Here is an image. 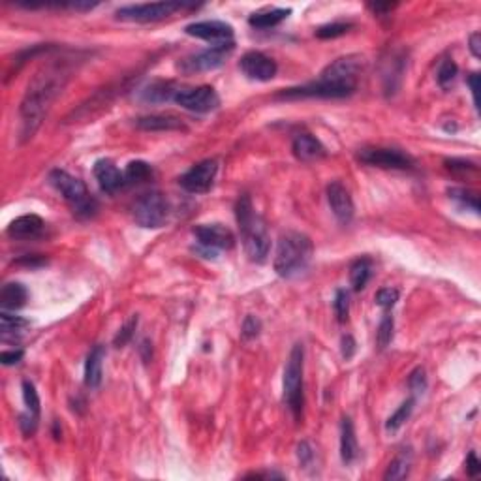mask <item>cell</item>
Instances as JSON below:
<instances>
[{
    "label": "cell",
    "instance_id": "cell-48",
    "mask_svg": "<svg viewBox=\"0 0 481 481\" xmlns=\"http://www.w3.org/2000/svg\"><path fill=\"white\" fill-rule=\"evenodd\" d=\"M66 6L71 8V10H79V12H89V10L98 6V2H70Z\"/></svg>",
    "mask_w": 481,
    "mask_h": 481
},
{
    "label": "cell",
    "instance_id": "cell-33",
    "mask_svg": "<svg viewBox=\"0 0 481 481\" xmlns=\"http://www.w3.org/2000/svg\"><path fill=\"white\" fill-rule=\"evenodd\" d=\"M457 64H455L452 59L444 60V62L440 64L438 74H436V79H438L440 87H442V89H447V87L455 81V78H457Z\"/></svg>",
    "mask_w": 481,
    "mask_h": 481
},
{
    "label": "cell",
    "instance_id": "cell-11",
    "mask_svg": "<svg viewBox=\"0 0 481 481\" xmlns=\"http://www.w3.org/2000/svg\"><path fill=\"white\" fill-rule=\"evenodd\" d=\"M175 102L183 109H188L192 113H211L220 106V98L216 90L209 85L192 87V89H181L175 95Z\"/></svg>",
    "mask_w": 481,
    "mask_h": 481
},
{
    "label": "cell",
    "instance_id": "cell-49",
    "mask_svg": "<svg viewBox=\"0 0 481 481\" xmlns=\"http://www.w3.org/2000/svg\"><path fill=\"white\" fill-rule=\"evenodd\" d=\"M470 83V90H472V96H474V104L477 107V83H480V76L477 74H472L468 79Z\"/></svg>",
    "mask_w": 481,
    "mask_h": 481
},
{
    "label": "cell",
    "instance_id": "cell-17",
    "mask_svg": "<svg viewBox=\"0 0 481 481\" xmlns=\"http://www.w3.org/2000/svg\"><path fill=\"white\" fill-rule=\"evenodd\" d=\"M43 232H46V222L38 214H23L8 226V235L19 241L42 237Z\"/></svg>",
    "mask_w": 481,
    "mask_h": 481
},
{
    "label": "cell",
    "instance_id": "cell-16",
    "mask_svg": "<svg viewBox=\"0 0 481 481\" xmlns=\"http://www.w3.org/2000/svg\"><path fill=\"white\" fill-rule=\"evenodd\" d=\"M184 32L213 43L233 42V27L224 21H197V23L188 25Z\"/></svg>",
    "mask_w": 481,
    "mask_h": 481
},
{
    "label": "cell",
    "instance_id": "cell-37",
    "mask_svg": "<svg viewBox=\"0 0 481 481\" xmlns=\"http://www.w3.org/2000/svg\"><path fill=\"white\" fill-rule=\"evenodd\" d=\"M408 387L414 393V397H419V395L427 391V372H425V368L419 367L412 372L410 378H408Z\"/></svg>",
    "mask_w": 481,
    "mask_h": 481
},
{
    "label": "cell",
    "instance_id": "cell-39",
    "mask_svg": "<svg viewBox=\"0 0 481 481\" xmlns=\"http://www.w3.org/2000/svg\"><path fill=\"white\" fill-rule=\"evenodd\" d=\"M376 305H380L382 309H393L398 301V290L395 288H382L376 293Z\"/></svg>",
    "mask_w": 481,
    "mask_h": 481
},
{
    "label": "cell",
    "instance_id": "cell-31",
    "mask_svg": "<svg viewBox=\"0 0 481 481\" xmlns=\"http://www.w3.org/2000/svg\"><path fill=\"white\" fill-rule=\"evenodd\" d=\"M447 194H449V197H452L453 202H457L461 207L470 209V211H474L475 214L480 213V197H477L475 192L466 190V188H449Z\"/></svg>",
    "mask_w": 481,
    "mask_h": 481
},
{
    "label": "cell",
    "instance_id": "cell-43",
    "mask_svg": "<svg viewBox=\"0 0 481 481\" xmlns=\"http://www.w3.org/2000/svg\"><path fill=\"white\" fill-rule=\"evenodd\" d=\"M298 457H299V463L303 464V466H309V464L312 463L314 452H312V447H310L307 442H301V444L298 446Z\"/></svg>",
    "mask_w": 481,
    "mask_h": 481
},
{
    "label": "cell",
    "instance_id": "cell-4",
    "mask_svg": "<svg viewBox=\"0 0 481 481\" xmlns=\"http://www.w3.org/2000/svg\"><path fill=\"white\" fill-rule=\"evenodd\" d=\"M49 183L66 202L78 218H92L98 211V202L90 196L81 179L74 177L64 169H53L49 173Z\"/></svg>",
    "mask_w": 481,
    "mask_h": 481
},
{
    "label": "cell",
    "instance_id": "cell-30",
    "mask_svg": "<svg viewBox=\"0 0 481 481\" xmlns=\"http://www.w3.org/2000/svg\"><path fill=\"white\" fill-rule=\"evenodd\" d=\"M414 404H416V397L404 400V403L398 406L397 410H395V414L387 419V423H386L387 433H395V431H398V428L403 427L404 423L408 421V417L412 416V410H414Z\"/></svg>",
    "mask_w": 481,
    "mask_h": 481
},
{
    "label": "cell",
    "instance_id": "cell-3",
    "mask_svg": "<svg viewBox=\"0 0 481 481\" xmlns=\"http://www.w3.org/2000/svg\"><path fill=\"white\" fill-rule=\"evenodd\" d=\"M314 254V246L309 235L301 232H286L280 235L274 254V271L284 279L307 271Z\"/></svg>",
    "mask_w": 481,
    "mask_h": 481
},
{
    "label": "cell",
    "instance_id": "cell-26",
    "mask_svg": "<svg viewBox=\"0 0 481 481\" xmlns=\"http://www.w3.org/2000/svg\"><path fill=\"white\" fill-rule=\"evenodd\" d=\"M412 466V453L403 449L398 453L397 457L393 459L389 466H387L386 474H384V480L386 481H395V480H404L406 475L410 474Z\"/></svg>",
    "mask_w": 481,
    "mask_h": 481
},
{
    "label": "cell",
    "instance_id": "cell-32",
    "mask_svg": "<svg viewBox=\"0 0 481 481\" xmlns=\"http://www.w3.org/2000/svg\"><path fill=\"white\" fill-rule=\"evenodd\" d=\"M21 389H23V403L25 406H27V412L40 417V397H38V391H36L34 384L29 380H25Z\"/></svg>",
    "mask_w": 481,
    "mask_h": 481
},
{
    "label": "cell",
    "instance_id": "cell-29",
    "mask_svg": "<svg viewBox=\"0 0 481 481\" xmlns=\"http://www.w3.org/2000/svg\"><path fill=\"white\" fill-rule=\"evenodd\" d=\"M370 273H372V267H370V260L367 258H361L354 262L350 269V282L354 286V290L361 291L365 286H367L368 279H370Z\"/></svg>",
    "mask_w": 481,
    "mask_h": 481
},
{
    "label": "cell",
    "instance_id": "cell-5",
    "mask_svg": "<svg viewBox=\"0 0 481 481\" xmlns=\"http://www.w3.org/2000/svg\"><path fill=\"white\" fill-rule=\"evenodd\" d=\"M303 372H305V348L303 344H295L291 348L290 357L284 368V403L290 408L295 419H301L305 406L303 391Z\"/></svg>",
    "mask_w": 481,
    "mask_h": 481
},
{
    "label": "cell",
    "instance_id": "cell-41",
    "mask_svg": "<svg viewBox=\"0 0 481 481\" xmlns=\"http://www.w3.org/2000/svg\"><path fill=\"white\" fill-rule=\"evenodd\" d=\"M446 167L455 175H466V173L475 172V164L470 160H464V158H452V160H446Z\"/></svg>",
    "mask_w": 481,
    "mask_h": 481
},
{
    "label": "cell",
    "instance_id": "cell-28",
    "mask_svg": "<svg viewBox=\"0 0 481 481\" xmlns=\"http://www.w3.org/2000/svg\"><path fill=\"white\" fill-rule=\"evenodd\" d=\"M153 177V167L143 160L130 162L125 169V183L126 184H139L149 181Z\"/></svg>",
    "mask_w": 481,
    "mask_h": 481
},
{
    "label": "cell",
    "instance_id": "cell-38",
    "mask_svg": "<svg viewBox=\"0 0 481 481\" xmlns=\"http://www.w3.org/2000/svg\"><path fill=\"white\" fill-rule=\"evenodd\" d=\"M136 327H137V316H134V318L126 321L125 326H123L119 329V333L115 335L113 344L117 346V348H123V346L128 344L132 337H134V331H136Z\"/></svg>",
    "mask_w": 481,
    "mask_h": 481
},
{
    "label": "cell",
    "instance_id": "cell-1",
    "mask_svg": "<svg viewBox=\"0 0 481 481\" xmlns=\"http://www.w3.org/2000/svg\"><path fill=\"white\" fill-rule=\"evenodd\" d=\"M70 66L66 60H55L51 64L43 66L36 74L27 87L21 107H19V119H21V141H27L34 136L36 130L42 125L43 117L48 115L49 107L62 92L66 81L70 79Z\"/></svg>",
    "mask_w": 481,
    "mask_h": 481
},
{
    "label": "cell",
    "instance_id": "cell-23",
    "mask_svg": "<svg viewBox=\"0 0 481 481\" xmlns=\"http://www.w3.org/2000/svg\"><path fill=\"white\" fill-rule=\"evenodd\" d=\"M179 87L173 81H153L141 90V100L147 104H164V102L175 100Z\"/></svg>",
    "mask_w": 481,
    "mask_h": 481
},
{
    "label": "cell",
    "instance_id": "cell-46",
    "mask_svg": "<svg viewBox=\"0 0 481 481\" xmlns=\"http://www.w3.org/2000/svg\"><path fill=\"white\" fill-rule=\"evenodd\" d=\"M354 354H356V340L350 335H346V337H342V357L348 361L354 357Z\"/></svg>",
    "mask_w": 481,
    "mask_h": 481
},
{
    "label": "cell",
    "instance_id": "cell-9",
    "mask_svg": "<svg viewBox=\"0 0 481 481\" xmlns=\"http://www.w3.org/2000/svg\"><path fill=\"white\" fill-rule=\"evenodd\" d=\"M356 92L354 87L335 83L329 79L321 78L314 83L301 85V87H291L277 95L279 100H301V98H346Z\"/></svg>",
    "mask_w": 481,
    "mask_h": 481
},
{
    "label": "cell",
    "instance_id": "cell-21",
    "mask_svg": "<svg viewBox=\"0 0 481 481\" xmlns=\"http://www.w3.org/2000/svg\"><path fill=\"white\" fill-rule=\"evenodd\" d=\"M104 357H106V350L100 344L95 346L89 351V356H87V361H85V386L90 387V389L100 387L102 376H104V370H102Z\"/></svg>",
    "mask_w": 481,
    "mask_h": 481
},
{
    "label": "cell",
    "instance_id": "cell-40",
    "mask_svg": "<svg viewBox=\"0 0 481 481\" xmlns=\"http://www.w3.org/2000/svg\"><path fill=\"white\" fill-rule=\"evenodd\" d=\"M260 331H262V321L258 320L256 316L249 314L246 318H244L243 321V331H241V335H243L244 340H252L256 339L258 335H260Z\"/></svg>",
    "mask_w": 481,
    "mask_h": 481
},
{
    "label": "cell",
    "instance_id": "cell-42",
    "mask_svg": "<svg viewBox=\"0 0 481 481\" xmlns=\"http://www.w3.org/2000/svg\"><path fill=\"white\" fill-rule=\"evenodd\" d=\"M38 419H40V417L34 416V414H30V412H25V414L19 416V427H21L25 436H32V434L36 433V428H38Z\"/></svg>",
    "mask_w": 481,
    "mask_h": 481
},
{
    "label": "cell",
    "instance_id": "cell-47",
    "mask_svg": "<svg viewBox=\"0 0 481 481\" xmlns=\"http://www.w3.org/2000/svg\"><path fill=\"white\" fill-rule=\"evenodd\" d=\"M470 51H472V55H474L475 59H480L481 57V34L480 32H474V34L470 36Z\"/></svg>",
    "mask_w": 481,
    "mask_h": 481
},
{
    "label": "cell",
    "instance_id": "cell-22",
    "mask_svg": "<svg viewBox=\"0 0 481 481\" xmlns=\"http://www.w3.org/2000/svg\"><path fill=\"white\" fill-rule=\"evenodd\" d=\"M29 291L21 282H8L0 290V307L2 310H18L27 305Z\"/></svg>",
    "mask_w": 481,
    "mask_h": 481
},
{
    "label": "cell",
    "instance_id": "cell-35",
    "mask_svg": "<svg viewBox=\"0 0 481 481\" xmlns=\"http://www.w3.org/2000/svg\"><path fill=\"white\" fill-rule=\"evenodd\" d=\"M393 327H395L393 316H384L380 321V327H378V333H376V342H378L380 348H386V346L393 340Z\"/></svg>",
    "mask_w": 481,
    "mask_h": 481
},
{
    "label": "cell",
    "instance_id": "cell-44",
    "mask_svg": "<svg viewBox=\"0 0 481 481\" xmlns=\"http://www.w3.org/2000/svg\"><path fill=\"white\" fill-rule=\"evenodd\" d=\"M466 472H468L470 477H475V475L481 472V463L475 452L468 453V459H466Z\"/></svg>",
    "mask_w": 481,
    "mask_h": 481
},
{
    "label": "cell",
    "instance_id": "cell-19",
    "mask_svg": "<svg viewBox=\"0 0 481 481\" xmlns=\"http://www.w3.org/2000/svg\"><path fill=\"white\" fill-rule=\"evenodd\" d=\"M95 177L100 184V188L107 194H115L125 186V173L119 172V167L115 166L113 162L102 158L95 164Z\"/></svg>",
    "mask_w": 481,
    "mask_h": 481
},
{
    "label": "cell",
    "instance_id": "cell-10",
    "mask_svg": "<svg viewBox=\"0 0 481 481\" xmlns=\"http://www.w3.org/2000/svg\"><path fill=\"white\" fill-rule=\"evenodd\" d=\"M357 158L363 164L384 169H410L414 167V158L398 149H387V147H365L359 151Z\"/></svg>",
    "mask_w": 481,
    "mask_h": 481
},
{
    "label": "cell",
    "instance_id": "cell-34",
    "mask_svg": "<svg viewBox=\"0 0 481 481\" xmlns=\"http://www.w3.org/2000/svg\"><path fill=\"white\" fill-rule=\"evenodd\" d=\"M333 309H335L337 320L340 323H344L348 320V314H350V295H348V291L337 290L335 299H333Z\"/></svg>",
    "mask_w": 481,
    "mask_h": 481
},
{
    "label": "cell",
    "instance_id": "cell-8",
    "mask_svg": "<svg viewBox=\"0 0 481 481\" xmlns=\"http://www.w3.org/2000/svg\"><path fill=\"white\" fill-rule=\"evenodd\" d=\"M233 49H235V43L233 42L214 43L213 48L203 49V51H197V53L184 57L179 62V70L186 74V76L200 74V71L216 70V68H220V66L226 62L228 57L233 53Z\"/></svg>",
    "mask_w": 481,
    "mask_h": 481
},
{
    "label": "cell",
    "instance_id": "cell-50",
    "mask_svg": "<svg viewBox=\"0 0 481 481\" xmlns=\"http://www.w3.org/2000/svg\"><path fill=\"white\" fill-rule=\"evenodd\" d=\"M370 8H372L376 13H384V12H389V10H393V4H372Z\"/></svg>",
    "mask_w": 481,
    "mask_h": 481
},
{
    "label": "cell",
    "instance_id": "cell-25",
    "mask_svg": "<svg viewBox=\"0 0 481 481\" xmlns=\"http://www.w3.org/2000/svg\"><path fill=\"white\" fill-rule=\"evenodd\" d=\"M290 13H291L290 8H273V10H267V12L252 13L249 19V25L260 30L273 29V27L282 23L284 19H288Z\"/></svg>",
    "mask_w": 481,
    "mask_h": 481
},
{
    "label": "cell",
    "instance_id": "cell-14",
    "mask_svg": "<svg viewBox=\"0 0 481 481\" xmlns=\"http://www.w3.org/2000/svg\"><path fill=\"white\" fill-rule=\"evenodd\" d=\"M239 66H241L244 76L254 79V81H271L277 76V70H279L277 62L267 55H263L262 51L244 53Z\"/></svg>",
    "mask_w": 481,
    "mask_h": 481
},
{
    "label": "cell",
    "instance_id": "cell-24",
    "mask_svg": "<svg viewBox=\"0 0 481 481\" xmlns=\"http://www.w3.org/2000/svg\"><path fill=\"white\" fill-rule=\"evenodd\" d=\"M357 455H359V447H357L354 423H351L350 417H344L342 425H340V457H342L344 464H351L357 459Z\"/></svg>",
    "mask_w": 481,
    "mask_h": 481
},
{
    "label": "cell",
    "instance_id": "cell-20",
    "mask_svg": "<svg viewBox=\"0 0 481 481\" xmlns=\"http://www.w3.org/2000/svg\"><path fill=\"white\" fill-rule=\"evenodd\" d=\"M136 126L139 130L145 132H173V130H186L184 120L175 117V115H145L136 120Z\"/></svg>",
    "mask_w": 481,
    "mask_h": 481
},
{
    "label": "cell",
    "instance_id": "cell-2",
    "mask_svg": "<svg viewBox=\"0 0 481 481\" xmlns=\"http://www.w3.org/2000/svg\"><path fill=\"white\" fill-rule=\"evenodd\" d=\"M235 216H237V224L243 233V246L249 260L254 263H263L267 260L269 250H271V237H269L265 222L256 213L252 207V200L246 194L237 200Z\"/></svg>",
    "mask_w": 481,
    "mask_h": 481
},
{
    "label": "cell",
    "instance_id": "cell-15",
    "mask_svg": "<svg viewBox=\"0 0 481 481\" xmlns=\"http://www.w3.org/2000/svg\"><path fill=\"white\" fill-rule=\"evenodd\" d=\"M327 202H329V207L340 224H350L356 209H354L350 190L340 181H333L327 186Z\"/></svg>",
    "mask_w": 481,
    "mask_h": 481
},
{
    "label": "cell",
    "instance_id": "cell-7",
    "mask_svg": "<svg viewBox=\"0 0 481 481\" xmlns=\"http://www.w3.org/2000/svg\"><path fill=\"white\" fill-rule=\"evenodd\" d=\"M183 8H194V4H183V2H149V4H130L117 10V19L120 21H132V23H155L160 19L183 10Z\"/></svg>",
    "mask_w": 481,
    "mask_h": 481
},
{
    "label": "cell",
    "instance_id": "cell-12",
    "mask_svg": "<svg viewBox=\"0 0 481 481\" xmlns=\"http://www.w3.org/2000/svg\"><path fill=\"white\" fill-rule=\"evenodd\" d=\"M194 235L200 249L211 254V258L216 256V250H230L235 244L233 232L222 224H200L194 228Z\"/></svg>",
    "mask_w": 481,
    "mask_h": 481
},
{
    "label": "cell",
    "instance_id": "cell-45",
    "mask_svg": "<svg viewBox=\"0 0 481 481\" xmlns=\"http://www.w3.org/2000/svg\"><path fill=\"white\" fill-rule=\"evenodd\" d=\"M23 356H25L23 350L2 351V354H0V361L4 363V365H15V363H19L21 359H23Z\"/></svg>",
    "mask_w": 481,
    "mask_h": 481
},
{
    "label": "cell",
    "instance_id": "cell-13",
    "mask_svg": "<svg viewBox=\"0 0 481 481\" xmlns=\"http://www.w3.org/2000/svg\"><path fill=\"white\" fill-rule=\"evenodd\" d=\"M216 173H218V162L209 158V160L197 162L196 166H192L179 183L190 194H205L213 188Z\"/></svg>",
    "mask_w": 481,
    "mask_h": 481
},
{
    "label": "cell",
    "instance_id": "cell-36",
    "mask_svg": "<svg viewBox=\"0 0 481 481\" xmlns=\"http://www.w3.org/2000/svg\"><path fill=\"white\" fill-rule=\"evenodd\" d=\"M350 29V23H329L316 30V36L321 38V40H333V38H339V36L346 34Z\"/></svg>",
    "mask_w": 481,
    "mask_h": 481
},
{
    "label": "cell",
    "instance_id": "cell-6",
    "mask_svg": "<svg viewBox=\"0 0 481 481\" xmlns=\"http://www.w3.org/2000/svg\"><path fill=\"white\" fill-rule=\"evenodd\" d=\"M132 214H134L137 226L147 228V230H158L169 218V203L160 192H147L134 203Z\"/></svg>",
    "mask_w": 481,
    "mask_h": 481
},
{
    "label": "cell",
    "instance_id": "cell-18",
    "mask_svg": "<svg viewBox=\"0 0 481 481\" xmlns=\"http://www.w3.org/2000/svg\"><path fill=\"white\" fill-rule=\"evenodd\" d=\"M291 151H293L295 158L301 162H314L326 156V147L321 145L320 139H316L309 132L295 134L293 143H291Z\"/></svg>",
    "mask_w": 481,
    "mask_h": 481
},
{
    "label": "cell",
    "instance_id": "cell-27",
    "mask_svg": "<svg viewBox=\"0 0 481 481\" xmlns=\"http://www.w3.org/2000/svg\"><path fill=\"white\" fill-rule=\"evenodd\" d=\"M29 326V320H25L21 316L10 314L8 310H2V314H0V329H2V339L4 340H8V337H19Z\"/></svg>",
    "mask_w": 481,
    "mask_h": 481
}]
</instances>
